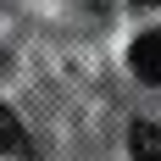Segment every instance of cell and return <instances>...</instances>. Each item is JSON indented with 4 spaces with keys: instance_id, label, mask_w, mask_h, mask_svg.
<instances>
[{
    "instance_id": "7a4b0ae2",
    "label": "cell",
    "mask_w": 161,
    "mask_h": 161,
    "mask_svg": "<svg viewBox=\"0 0 161 161\" xmlns=\"http://www.w3.org/2000/svg\"><path fill=\"white\" fill-rule=\"evenodd\" d=\"M128 150H133V161H161V122H133Z\"/></svg>"
},
{
    "instance_id": "277c9868",
    "label": "cell",
    "mask_w": 161,
    "mask_h": 161,
    "mask_svg": "<svg viewBox=\"0 0 161 161\" xmlns=\"http://www.w3.org/2000/svg\"><path fill=\"white\" fill-rule=\"evenodd\" d=\"M145 6H161V0H145Z\"/></svg>"
},
{
    "instance_id": "6da1fadb",
    "label": "cell",
    "mask_w": 161,
    "mask_h": 161,
    "mask_svg": "<svg viewBox=\"0 0 161 161\" xmlns=\"http://www.w3.org/2000/svg\"><path fill=\"white\" fill-rule=\"evenodd\" d=\"M128 67H133L145 83H156V89H161V33H139V39H133Z\"/></svg>"
},
{
    "instance_id": "3957f363",
    "label": "cell",
    "mask_w": 161,
    "mask_h": 161,
    "mask_svg": "<svg viewBox=\"0 0 161 161\" xmlns=\"http://www.w3.org/2000/svg\"><path fill=\"white\" fill-rule=\"evenodd\" d=\"M0 156H28V128L17 122L11 106H0Z\"/></svg>"
}]
</instances>
